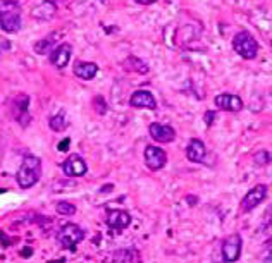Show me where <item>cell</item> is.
<instances>
[{
    "label": "cell",
    "instance_id": "6da1fadb",
    "mask_svg": "<svg viewBox=\"0 0 272 263\" xmlns=\"http://www.w3.org/2000/svg\"><path fill=\"white\" fill-rule=\"evenodd\" d=\"M41 177V160L38 157L28 155L23 158L21 167L16 174V181H18L19 187L23 189H29L40 181Z\"/></svg>",
    "mask_w": 272,
    "mask_h": 263
},
{
    "label": "cell",
    "instance_id": "7a4b0ae2",
    "mask_svg": "<svg viewBox=\"0 0 272 263\" xmlns=\"http://www.w3.org/2000/svg\"><path fill=\"white\" fill-rule=\"evenodd\" d=\"M233 48L238 55L246 58V60H252L258 53V43L250 31L236 33V36L233 38Z\"/></svg>",
    "mask_w": 272,
    "mask_h": 263
},
{
    "label": "cell",
    "instance_id": "3957f363",
    "mask_svg": "<svg viewBox=\"0 0 272 263\" xmlns=\"http://www.w3.org/2000/svg\"><path fill=\"white\" fill-rule=\"evenodd\" d=\"M0 12V28L6 33H18L21 29V12L18 2H6Z\"/></svg>",
    "mask_w": 272,
    "mask_h": 263
},
{
    "label": "cell",
    "instance_id": "277c9868",
    "mask_svg": "<svg viewBox=\"0 0 272 263\" xmlns=\"http://www.w3.org/2000/svg\"><path fill=\"white\" fill-rule=\"evenodd\" d=\"M83 239H85V231L76 224H66L57 234V241L66 249H74Z\"/></svg>",
    "mask_w": 272,
    "mask_h": 263
},
{
    "label": "cell",
    "instance_id": "5b68a950",
    "mask_svg": "<svg viewBox=\"0 0 272 263\" xmlns=\"http://www.w3.org/2000/svg\"><path fill=\"white\" fill-rule=\"evenodd\" d=\"M267 194H269V187H267L265 184H257L255 187H252V189L245 194V198L241 200L240 212L241 214H248V212H252L253 208H257L258 205L267 198Z\"/></svg>",
    "mask_w": 272,
    "mask_h": 263
},
{
    "label": "cell",
    "instance_id": "8992f818",
    "mask_svg": "<svg viewBox=\"0 0 272 263\" xmlns=\"http://www.w3.org/2000/svg\"><path fill=\"white\" fill-rule=\"evenodd\" d=\"M241 248H243V239L240 234H231L223 241L221 246V253H223V260L226 263H234L240 260L241 256Z\"/></svg>",
    "mask_w": 272,
    "mask_h": 263
},
{
    "label": "cell",
    "instance_id": "52a82bcc",
    "mask_svg": "<svg viewBox=\"0 0 272 263\" xmlns=\"http://www.w3.org/2000/svg\"><path fill=\"white\" fill-rule=\"evenodd\" d=\"M167 164V155L162 148L153 145H148L145 148V165L150 170H160Z\"/></svg>",
    "mask_w": 272,
    "mask_h": 263
},
{
    "label": "cell",
    "instance_id": "ba28073f",
    "mask_svg": "<svg viewBox=\"0 0 272 263\" xmlns=\"http://www.w3.org/2000/svg\"><path fill=\"white\" fill-rule=\"evenodd\" d=\"M71 55H73V47L71 43H59L57 47L52 48L50 52V64L56 65L59 69H64L69 64Z\"/></svg>",
    "mask_w": 272,
    "mask_h": 263
},
{
    "label": "cell",
    "instance_id": "9c48e42d",
    "mask_svg": "<svg viewBox=\"0 0 272 263\" xmlns=\"http://www.w3.org/2000/svg\"><path fill=\"white\" fill-rule=\"evenodd\" d=\"M62 170L68 177H83L88 172V165L79 155H71L68 160L62 164Z\"/></svg>",
    "mask_w": 272,
    "mask_h": 263
},
{
    "label": "cell",
    "instance_id": "30bf717a",
    "mask_svg": "<svg viewBox=\"0 0 272 263\" xmlns=\"http://www.w3.org/2000/svg\"><path fill=\"white\" fill-rule=\"evenodd\" d=\"M129 105L136 108H148V110H155L157 100L150 93L148 90H136L129 98Z\"/></svg>",
    "mask_w": 272,
    "mask_h": 263
},
{
    "label": "cell",
    "instance_id": "8fae6325",
    "mask_svg": "<svg viewBox=\"0 0 272 263\" xmlns=\"http://www.w3.org/2000/svg\"><path fill=\"white\" fill-rule=\"evenodd\" d=\"M148 133L152 136V140H155L157 143H171V141L176 140L174 127L167 126V124H158V122L150 124Z\"/></svg>",
    "mask_w": 272,
    "mask_h": 263
},
{
    "label": "cell",
    "instance_id": "7c38bea8",
    "mask_svg": "<svg viewBox=\"0 0 272 263\" xmlns=\"http://www.w3.org/2000/svg\"><path fill=\"white\" fill-rule=\"evenodd\" d=\"M215 105L221 108V110L226 112H240L243 108V100H241L238 95L231 93H223L215 97Z\"/></svg>",
    "mask_w": 272,
    "mask_h": 263
},
{
    "label": "cell",
    "instance_id": "4fadbf2b",
    "mask_svg": "<svg viewBox=\"0 0 272 263\" xmlns=\"http://www.w3.org/2000/svg\"><path fill=\"white\" fill-rule=\"evenodd\" d=\"M107 225L114 231H123L126 229L129 224H131V215L124 210H111L107 212V219H105Z\"/></svg>",
    "mask_w": 272,
    "mask_h": 263
},
{
    "label": "cell",
    "instance_id": "5bb4252c",
    "mask_svg": "<svg viewBox=\"0 0 272 263\" xmlns=\"http://www.w3.org/2000/svg\"><path fill=\"white\" fill-rule=\"evenodd\" d=\"M57 14V6L52 0H45L31 11V18L36 21H50Z\"/></svg>",
    "mask_w": 272,
    "mask_h": 263
},
{
    "label": "cell",
    "instance_id": "9a60e30c",
    "mask_svg": "<svg viewBox=\"0 0 272 263\" xmlns=\"http://www.w3.org/2000/svg\"><path fill=\"white\" fill-rule=\"evenodd\" d=\"M205 153H207V150H205V143L202 140H198V138H193V140H191L186 146V157H188V160L193 162V164H200V162H203Z\"/></svg>",
    "mask_w": 272,
    "mask_h": 263
},
{
    "label": "cell",
    "instance_id": "2e32d148",
    "mask_svg": "<svg viewBox=\"0 0 272 263\" xmlns=\"http://www.w3.org/2000/svg\"><path fill=\"white\" fill-rule=\"evenodd\" d=\"M98 73V65L95 62H83L79 60L74 64V74L79 78V79H85V81H90L97 76Z\"/></svg>",
    "mask_w": 272,
    "mask_h": 263
},
{
    "label": "cell",
    "instance_id": "e0dca14e",
    "mask_svg": "<svg viewBox=\"0 0 272 263\" xmlns=\"http://www.w3.org/2000/svg\"><path fill=\"white\" fill-rule=\"evenodd\" d=\"M48 124H50V129H52V131H57V133L64 131V129L69 126L68 115H66V112H59V114H56L52 119H50Z\"/></svg>",
    "mask_w": 272,
    "mask_h": 263
},
{
    "label": "cell",
    "instance_id": "ac0fdd59",
    "mask_svg": "<svg viewBox=\"0 0 272 263\" xmlns=\"http://www.w3.org/2000/svg\"><path fill=\"white\" fill-rule=\"evenodd\" d=\"M126 68L129 69V71H136L138 74H146L148 73V65H146V62H143L141 58H138V57H128L126 58Z\"/></svg>",
    "mask_w": 272,
    "mask_h": 263
},
{
    "label": "cell",
    "instance_id": "d6986e66",
    "mask_svg": "<svg viewBox=\"0 0 272 263\" xmlns=\"http://www.w3.org/2000/svg\"><path fill=\"white\" fill-rule=\"evenodd\" d=\"M53 41H56V36H48V38H43V40L36 41L33 48H35V52L38 53V55H45V53H48L50 50H52Z\"/></svg>",
    "mask_w": 272,
    "mask_h": 263
},
{
    "label": "cell",
    "instance_id": "ffe728a7",
    "mask_svg": "<svg viewBox=\"0 0 272 263\" xmlns=\"http://www.w3.org/2000/svg\"><path fill=\"white\" fill-rule=\"evenodd\" d=\"M56 210H57V214L59 215H66V217H71V215H74L76 214V205H73L71 202H59L56 205Z\"/></svg>",
    "mask_w": 272,
    "mask_h": 263
},
{
    "label": "cell",
    "instance_id": "44dd1931",
    "mask_svg": "<svg viewBox=\"0 0 272 263\" xmlns=\"http://www.w3.org/2000/svg\"><path fill=\"white\" fill-rule=\"evenodd\" d=\"M253 162L257 165H267L270 164V152H265V150H262V152L255 153L253 155Z\"/></svg>",
    "mask_w": 272,
    "mask_h": 263
},
{
    "label": "cell",
    "instance_id": "7402d4cb",
    "mask_svg": "<svg viewBox=\"0 0 272 263\" xmlns=\"http://www.w3.org/2000/svg\"><path fill=\"white\" fill-rule=\"evenodd\" d=\"M93 108L97 110V114H105L107 112V103L102 97H95L93 100Z\"/></svg>",
    "mask_w": 272,
    "mask_h": 263
},
{
    "label": "cell",
    "instance_id": "603a6c76",
    "mask_svg": "<svg viewBox=\"0 0 272 263\" xmlns=\"http://www.w3.org/2000/svg\"><path fill=\"white\" fill-rule=\"evenodd\" d=\"M214 119H215V112H207V114H205V122H207V126H210V124L214 122Z\"/></svg>",
    "mask_w": 272,
    "mask_h": 263
},
{
    "label": "cell",
    "instance_id": "cb8c5ba5",
    "mask_svg": "<svg viewBox=\"0 0 272 263\" xmlns=\"http://www.w3.org/2000/svg\"><path fill=\"white\" fill-rule=\"evenodd\" d=\"M136 4H140V6H150V4L157 2V0H135Z\"/></svg>",
    "mask_w": 272,
    "mask_h": 263
},
{
    "label": "cell",
    "instance_id": "d4e9b609",
    "mask_svg": "<svg viewBox=\"0 0 272 263\" xmlns=\"http://www.w3.org/2000/svg\"><path fill=\"white\" fill-rule=\"evenodd\" d=\"M263 263H270V254H267V258L263 260Z\"/></svg>",
    "mask_w": 272,
    "mask_h": 263
}]
</instances>
